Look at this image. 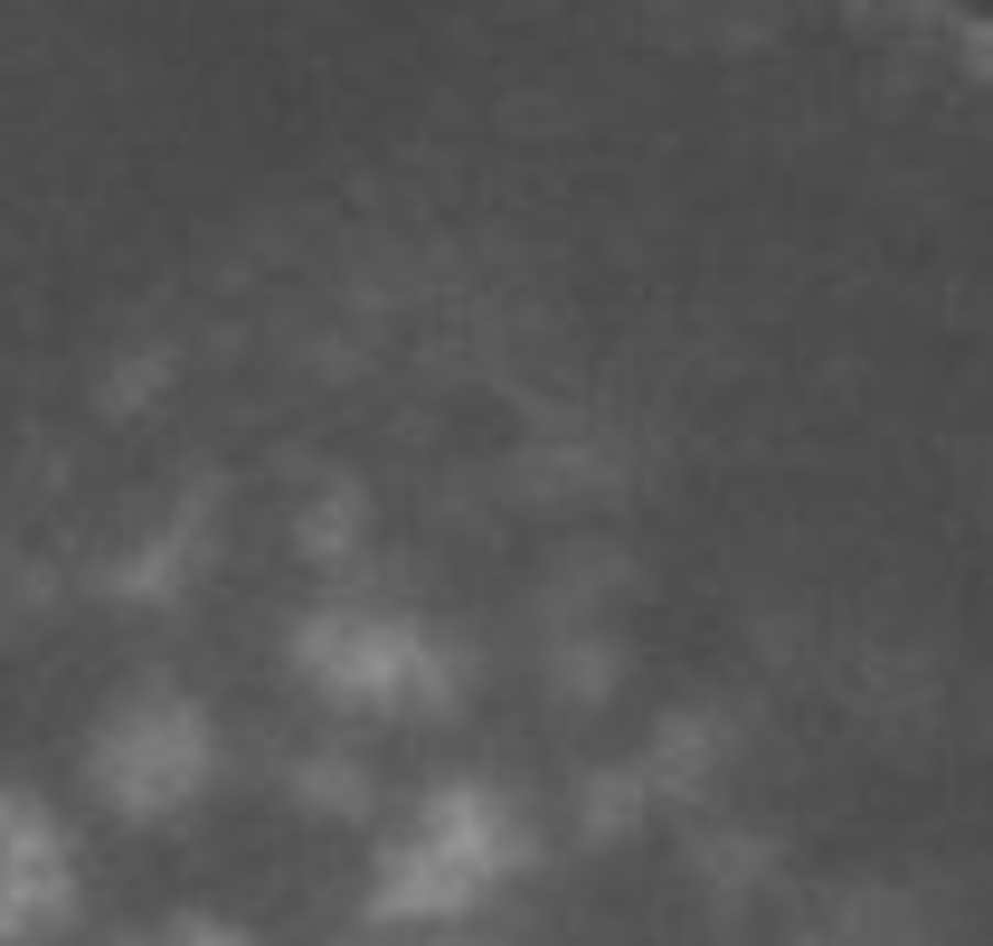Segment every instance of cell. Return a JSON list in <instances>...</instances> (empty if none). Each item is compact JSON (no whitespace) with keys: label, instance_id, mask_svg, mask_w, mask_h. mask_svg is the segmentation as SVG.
I'll return each instance as SVG.
<instances>
[{"label":"cell","instance_id":"cell-1","mask_svg":"<svg viewBox=\"0 0 993 946\" xmlns=\"http://www.w3.org/2000/svg\"><path fill=\"white\" fill-rule=\"evenodd\" d=\"M974 76H984V67H974ZM974 76H966V86H974ZM966 86H956V95H966ZM956 95H946V105H956ZM946 105H937V114H927V133H937V123H946ZM927 133H918V142H927ZM918 142H908V152H918ZM908 152H898V162H908ZM898 162H890V170H898ZM890 170H880V180H890ZM880 180H871V189H880ZM871 189H861V199H871ZM861 199H851V209H861ZM851 209H842V218H851Z\"/></svg>","mask_w":993,"mask_h":946}]
</instances>
